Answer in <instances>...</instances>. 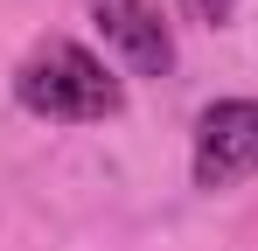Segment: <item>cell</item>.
Returning a JSON list of instances; mask_svg holds the SVG:
<instances>
[{
  "instance_id": "1",
  "label": "cell",
  "mask_w": 258,
  "mask_h": 251,
  "mask_svg": "<svg viewBox=\"0 0 258 251\" xmlns=\"http://www.w3.org/2000/svg\"><path fill=\"white\" fill-rule=\"evenodd\" d=\"M14 105L49 119V126H98V119H119L126 84L112 77L105 56H91L84 42L42 35L21 56V70H14Z\"/></svg>"
},
{
  "instance_id": "2",
  "label": "cell",
  "mask_w": 258,
  "mask_h": 251,
  "mask_svg": "<svg viewBox=\"0 0 258 251\" xmlns=\"http://www.w3.org/2000/svg\"><path fill=\"white\" fill-rule=\"evenodd\" d=\"M196 189H237L258 174V105L251 98H216L196 112V147H188Z\"/></svg>"
},
{
  "instance_id": "3",
  "label": "cell",
  "mask_w": 258,
  "mask_h": 251,
  "mask_svg": "<svg viewBox=\"0 0 258 251\" xmlns=\"http://www.w3.org/2000/svg\"><path fill=\"white\" fill-rule=\"evenodd\" d=\"M91 21L133 77H168L174 70V28L161 21L154 0H91Z\"/></svg>"
},
{
  "instance_id": "4",
  "label": "cell",
  "mask_w": 258,
  "mask_h": 251,
  "mask_svg": "<svg viewBox=\"0 0 258 251\" xmlns=\"http://www.w3.org/2000/svg\"><path fill=\"white\" fill-rule=\"evenodd\" d=\"M181 14H188V21H203V28H223V21L237 14V0H181Z\"/></svg>"
}]
</instances>
